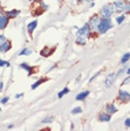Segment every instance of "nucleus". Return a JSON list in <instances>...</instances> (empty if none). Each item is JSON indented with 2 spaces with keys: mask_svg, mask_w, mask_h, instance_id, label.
<instances>
[{
  "mask_svg": "<svg viewBox=\"0 0 130 131\" xmlns=\"http://www.w3.org/2000/svg\"><path fill=\"white\" fill-rule=\"evenodd\" d=\"M127 83H130V76L128 77V79H127V80H125V81H123V83H122V84H127Z\"/></svg>",
  "mask_w": 130,
  "mask_h": 131,
  "instance_id": "c756f323",
  "label": "nucleus"
},
{
  "mask_svg": "<svg viewBox=\"0 0 130 131\" xmlns=\"http://www.w3.org/2000/svg\"><path fill=\"white\" fill-rule=\"evenodd\" d=\"M116 11L113 4H107L101 8V18H111V16Z\"/></svg>",
  "mask_w": 130,
  "mask_h": 131,
  "instance_id": "7ed1b4c3",
  "label": "nucleus"
},
{
  "mask_svg": "<svg viewBox=\"0 0 130 131\" xmlns=\"http://www.w3.org/2000/svg\"><path fill=\"white\" fill-rule=\"evenodd\" d=\"M4 66H10V63L9 62H6L4 59H0V67H4Z\"/></svg>",
  "mask_w": 130,
  "mask_h": 131,
  "instance_id": "4be33fe9",
  "label": "nucleus"
},
{
  "mask_svg": "<svg viewBox=\"0 0 130 131\" xmlns=\"http://www.w3.org/2000/svg\"><path fill=\"white\" fill-rule=\"evenodd\" d=\"M99 74H100V72H98V73H95V74H94V75H93V76H92V77H91V79H90V81H89V82H90V83H91V82H92V81H93V80H94V79H95V77H96L98 75H99Z\"/></svg>",
  "mask_w": 130,
  "mask_h": 131,
  "instance_id": "cd10ccee",
  "label": "nucleus"
},
{
  "mask_svg": "<svg viewBox=\"0 0 130 131\" xmlns=\"http://www.w3.org/2000/svg\"><path fill=\"white\" fill-rule=\"evenodd\" d=\"M54 120V118L52 117V115H49V117H46L45 119L43 120V123H51V122Z\"/></svg>",
  "mask_w": 130,
  "mask_h": 131,
  "instance_id": "412c9836",
  "label": "nucleus"
},
{
  "mask_svg": "<svg viewBox=\"0 0 130 131\" xmlns=\"http://www.w3.org/2000/svg\"><path fill=\"white\" fill-rule=\"evenodd\" d=\"M11 48V43L9 40H6L1 46H0V53H7Z\"/></svg>",
  "mask_w": 130,
  "mask_h": 131,
  "instance_id": "1a4fd4ad",
  "label": "nucleus"
},
{
  "mask_svg": "<svg viewBox=\"0 0 130 131\" xmlns=\"http://www.w3.org/2000/svg\"><path fill=\"white\" fill-rule=\"evenodd\" d=\"M31 53H32V50H31L30 48H25V49H23L21 52H19L18 55H19V56H24V55H25V56H28V55H30Z\"/></svg>",
  "mask_w": 130,
  "mask_h": 131,
  "instance_id": "f3484780",
  "label": "nucleus"
},
{
  "mask_svg": "<svg viewBox=\"0 0 130 131\" xmlns=\"http://www.w3.org/2000/svg\"><path fill=\"white\" fill-rule=\"evenodd\" d=\"M112 23L110 18H100L99 25H98V29L96 30L100 32V34H105L109 29L112 28Z\"/></svg>",
  "mask_w": 130,
  "mask_h": 131,
  "instance_id": "f03ea898",
  "label": "nucleus"
},
{
  "mask_svg": "<svg viewBox=\"0 0 130 131\" xmlns=\"http://www.w3.org/2000/svg\"><path fill=\"white\" fill-rule=\"evenodd\" d=\"M78 1H81V0H78Z\"/></svg>",
  "mask_w": 130,
  "mask_h": 131,
  "instance_id": "e433bc0d",
  "label": "nucleus"
},
{
  "mask_svg": "<svg viewBox=\"0 0 130 131\" xmlns=\"http://www.w3.org/2000/svg\"><path fill=\"white\" fill-rule=\"evenodd\" d=\"M105 110H107V112L109 114H113V113L118 112V109L113 105V104H108V105L105 106Z\"/></svg>",
  "mask_w": 130,
  "mask_h": 131,
  "instance_id": "ddd939ff",
  "label": "nucleus"
},
{
  "mask_svg": "<svg viewBox=\"0 0 130 131\" xmlns=\"http://www.w3.org/2000/svg\"><path fill=\"white\" fill-rule=\"evenodd\" d=\"M37 27V20H34V21H31V23H29L28 25H27V30L29 32V35H31L32 34V31L35 30V28Z\"/></svg>",
  "mask_w": 130,
  "mask_h": 131,
  "instance_id": "9d476101",
  "label": "nucleus"
},
{
  "mask_svg": "<svg viewBox=\"0 0 130 131\" xmlns=\"http://www.w3.org/2000/svg\"><path fill=\"white\" fill-rule=\"evenodd\" d=\"M45 81H47V79H45V77H42V79H39L38 81H36V82L34 83V84L31 85V90H35V89H37L38 86H39L40 84H43V83L45 82Z\"/></svg>",
  "mask_w": 130,
  "mask_h": 131,
  "instance_id": "2eb2a0df",
  "label": "nucleus"
},
{
  "mask_svg": "<svg viewBox=\"0 0 130 131\" xmlns=\"http://www.w3.org/2000/svg\"><path fill=\"white\" fill-rule=\"evenodd\" d=\"M6 40H7V39H6V37H5L2 34H0V46H1V45L5 43Z\"/></svg>",
  "mask_w": 130,
  "mask_h": 131,
  "instance_id": "393cba45",
  "label": "nucleus"
},
{
  "mask_svg": "<svg viewBox=\"0 0 130 131\" xmlns=\"http://www.w3.org/2000/svg\"><path fill=\"white\" fill-rule=\"evenodd\" d=\"M125 126H126V127H128V128H130V118L126 119V121H125Z\"/></svg>",
  "mask_w": 130,
  "mask_h": 131,
  "instance_id": "bb28decb",
  "label": "nucleus"
},
{
  "mask_svg": "<svg viewBox=\"0 0 130 131\" xmlns=\"http://www.w3.org/2000/svg\"><path fill=\"white\" fill-rule=\"evenodd\" d=\"M125 70H127V68H121V70L119 71V72H118V75H121V74H122L123 72H125Z\"/></svg>",
  "mask_w": 130,
  "mask_h": 131,
  "instance_id": "c85d7f7f",
  "label": "nucleus"
},
{
  "mask_svg": "<svg viewBox=\"0 0 130 131\" xmlns=\"http://www.w3.org/2000/svg\"><path fill=\"white\" fill-rule=\"evenodd\" d=\"M118 100L121 101V102L126 103L130 101V93L128 91H125V90H120L119 93H118Z\"/></svg>",
  "mask_w": 130,
  "mask_h": 131,
  "instance_id": "39448f33",
  "label": "nucleus"
},
{
  "mask_svg": "<svg viewBox=\"0 0 130 131\" xmlns=\"http://www.w3.org/2000/svg\"><path fill=\"white\" fill-rule=\"evenodd\" d=\"M29 1H38V0H29Z\"/></svg>",
  "mask_w": 130,
  "mask_h": 131,
  "instance_id": "f704fd0d",
  "label": "nucleus"
},
{
  "mask_svg": "<svg viewBox=\"0 0 130 131\" xmlns=\"http://www.w3.org/2000/svg\"><path fill=\"white\" fill-rule=\"evenodd\" d=\"M0 111H1V108H0Z\"/></svg>",
  "mask_w": 130,
  "mask_h": 131,
  "instance_id": "c9c22d12",
  "label": "nucleus"
},
{
  "mask_svg": "<svg viewBox=\"0 0 130 131\" xmlns=\"http://www.w3.org/2000/svg\"><path fill=\"white\" fill-rule=\"evenodd\" d=\"M24 96V93H20V94H16V99H19V97Z\"/></svg>",
  "mask_w": 130,
  "mask_h": 131,
  "instance_id": "7c9ffc66",
  "label": "nucleus"
},
{
  "mask_svg": "<svg viewBox=\"0 0 130 131\" xmlns=\"http://www.w3.org/2000/svg\"><path fill=\"white\" fill-rule=\"evenodd\" d=\"M84 1H89V2H92V1H94V0H84Z\"/></svg>",
  "mask_w": 130,
  "mask_h": 131,
  "instance_id": "72a5a7b5",
  "label": "nucleus"
},
{
  "mask_svg": "<svg viewBox=\"0 0 130 131\" xmlns=\"http://www.w3.org/2000/svg\"><path fill=\"white\" fill-rule=\"evenodd\" d=\"M69 92H70V89H69V88H64V89H63V90H62L61 92H58L57 97H58V99H62V97H63L65 94H67V93H69Z\"/></svg>",
  "mask_w": 130,
  "mask_h": 131,
  "instance_id": "a211bd4d",
  "label": "nucleus"
},
{
  "mask_svg": "<svg viewBox=\"0 0 130 131\" xmlns=\"http://www.w3.org/2000/svg\"><path fill=\"white\" fill-rule=\"evenodd\" d=\"M20 11L19 10H16V9H14V10H11V11H6V16L8 17V18H15V17H17L19 15Z\"/></svg>",
  "mask_w": 130,
  "mask_h": 131,
  "instance_id": "f8f14e48",
  "label": "nucleus"
},
{
  "mask_svg": "<svg viewBox=\"0 0 130 131\" xmlns=\"http://www.w3.org/2000/svg\"><path fill=\"white\" fill-rule=\"evenodd\" d=\"M90 34L91 29L88 24H85V25H83V27H81L76 32V43L79 45H84L85 41H86V38L90 36Z\"/></svg>",
  "mask_w": 130,
  "mask_h": 131,
  "instance_id": "f257e3e1",
  "label": "nucleus"
},
{
  "mask_svg": "<svg viewBox=\"0 0 130 131\" xmlns=\"http://www.w3.org/2000/svg\"><path fill=\"white\" fill-rule=\"evenodd\" d=\"M99 120L102 122H109L111 120V114H109V113H101L99 115Z\"/></svg>",
  "mask_w": 130,
  "mask_h": 131,
  "instance_id": "9b49d317",
  "label": "nucleus"
},
{
  "mask_svg": "<svg viewBox=\"0 0 130 131\" xmlns=\"http://www.w3.org/2000/svg\"><path fill=\"white\" fill-rule=\"evenodd\" d=\"M8 101H9V97H8V96H5V97H2V99L0 100V103H1V104H6V103L8 102Z\"/></svg>",
  "mask_w": 130,
  "mask_h": 131,
  "instance_id": "b1692460",
  "label": "nucleus"
},
{
  "mask_svg": "<svg viewBox=\"0 0 130 131\" xmlns=\"http://www.w3.org/2000/svg\"><path fill=\"white\" fill-rule=\"evenodd\" d=\"M114 81H116V74L114 73H110L105 79V86L107 88H110V86L113 84Z\"/></svg>",
  "mask_w": 130,
  "mask_h": 131,
  "instance_id": "0eeeda50",
  "label": "nucleus"
},
{
  "mask_svg": "<svg viewBox=\"0 0 130 131\" xmlns=\"http://www.w3.org/2000/svg\"><path fill=\"white\" fill-rule=\"evenodd\" d=\"M82 112V108L81 106H76V108H74L72 110V114H79V113Z\"/></svg>",
  "mask_w": 130,
  "mask_h": 131,
  "instance_id": "aec40b11",
  "label": "nucleus"
},
{
  "mask_svg": "<svg viewBox=\"0 0 130 131\" xmlns=\"http://www.w3.org/2000/svg\"><path fill=\"white\" fill-rule=\"evenodd\" d=\"M2 90H4V83L0 82V91H2Z\"/></svg>",
  "mask_w": 130,
  "mask_h": 131,
  "instance_id": "2f4dec72",
  "label": "nucleus"
},
{
  "mask_svg": "<svg viewBox=\"0 0 130 131\" xmlns=\"http://www.w3.org/2000/svg\"><path fill=\"white\" fill-rule=\"evenodd\" d=\"M99 21H100V17L99 16H94L90 19V21L88 23L89 27H90L91 31H94L98 29V25H99Z\"/></svg>",
  "mask_w": 130,
  "mask_h": 131,
  "instance_id": "423d86ee",
  "label": "nucleus"
},
{
  "mask_svg": "<svg viewBox=\"0 0 130 131\" xmlns=\"http://www.w3.org/2000/svg\"><path fill=\"white\" fill-rule=\"evenodd\" d=\"M90 94V92L89 91H84V92H82V93H80V94H78L76 95V100L78 101H83L85 97L88 96V95Z\"/></svg>",
  "mask_w": 130,
  "mask_h": 131,
  "instance_id": "dca6fc26",
  "label": "nucleus"
},
{
  "mask_svg": "<svg viewBox=\"0 0 130 131\" xmlns=\"http://www.w3.org/2000/svg\"><path fill=\"white\" fill-rule=\"evenodd\" d=\"M126 5H127V2L125 0H116L113 2L114 9H116L117 13H123L126 10Z\"/></svg>",
  "mask_w": 130,
  "mask_h": 131,
  "instance_id": "20e7f679",
  "label": "nucleus"
},
{
  "mask_svg": "<svg viewBox=\"0 0 130 131\" xmlns=\"http://www.w3.org/2000/svg\"><path fill=\"white\" fill-rule=\"evenodd\" d=\"M125 11L127 14H130V2H128V4L126 5V10Z\"/></svg>",
  "mask_w": 130,
  "mask_h": 131,
  "instance_id": "a878e982",
  "label": "nucleus"
},
{
  "mask_svg": "<svg viewBox=\"0 0 130 131\" xmlns=\"http://www.w3.org/2000/svg\"><path fill=\"white\" fill-rule=\"evenodd\" d=\"M8 23H9V18L6 15L5 16H0V30H2V29L7 27Z\"/></svg>",
  "mask_w": 130,
  "mask_h": 131,
  "instance_id": "6e6552de",
  "label": "nucleus"
},
{
  "mask_svg": "<svg viewBox=\"0 0 130 131\" xmlns=\"http://www.w3.org/2000/svg\"><path fill=\"white\" fill-rule=\"evenodd\" d=\"M129 59H130V53H126V54L123 55L122 57H121V61L120 62H121V64H126L127 62L129 61Z\"/></svg>",
  "mask_w": 130,
  "mask_h": 131,
  "instance_id": "6ab92c4d",
  "label": "nucleus"
},
{
  "mask_svg": "<svg viewBox=\"0 0 130 131\" xmlns=\"http://www.w3.org/2000/svg\"><path fill=\"white\" fill-rule=\"evenodd\" d=\"M126 73H127V74H128V75H130V67H129V68H128V70H127V71H126Z\"/></svg>",
  "mask_w": 130,
  "mask_h": 131,
  "instance_id": "473e14b6",
  "label": "nucleus"
},
{
  "mask_svg": "<svg viewBox=\"0 0 130 131\" xmlns=\"http://www.w3.org/2000/svg\"><path fill=\"white\" fill-rule=\"evenodd\" d=\"M125 18H126L125 15H121V16L117 17V23L120 25V24H122V23H123V20H125Z\"/></svg>",
  "mask_w": 130,
  "mask_h": 131,
  "instance_id": "5701e85b",
  "label": "nucleus"
},
{
  "mask_svg": "<svg viewBox=\"0 0 130 131\" xmlns=\"http://www.w3.org/2000/svg\"><path fill=\"white\" fill-rule=\"evenodd\" d=\"M19 67H20V68H24L25 71H27L29 75H31V74H32V70H34V67L29 66L28 64H26V63H21V64L19 65Z\"/></svg>",
  "mask_w": 130,
  "mask_h": 131,
  "instance_id": "4468645a",
  "label": "nucleus"
}]
</instances>
